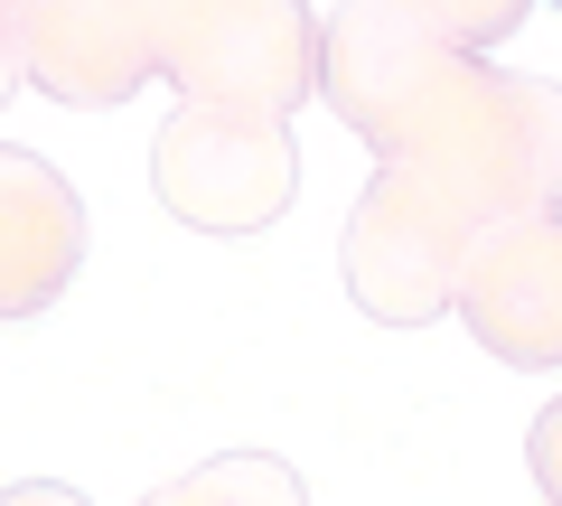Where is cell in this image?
I'll return each mask as SVG.
<instances>
[{"instance_id":"2","label":"cell","mask_w":562,"mask_h":506,"mask_svg":"<svg viewBox=\"0 0 562 506\" xmlns=\"http://www.w3.org/2000/svg\"><path fill=\"white\" fill-rule=\"evenodd\" d=\"M150 506H310V497L291 487V469H272V460L244 450V460H216V469H198V479H179Z\"/></svg>"},{"instance_id":"3","label":"cell","mask_w":562,"mask_h":506,"mask_svg":"<svg viewBox=\"0 0 562 506\" xmlns=\"http://www.w3.org/2000/svg\"><path fill=\"white\" fill-rule=\"evenodd\" d=\"M525 0H431V20L450 29V38H497V29H516Z\"/></svg>"},{"instance_id":"4","label":"cell","mask_w":562,"mask_h":506,"mask_svg":"<svg viewBox=\"0 0 562 506\" xmlns=\"http://www.w3.org/2000/svg\"><path fill=\"white\" fill-rule=\"evenodd\" d=\"M535 469H543V487L562 497V404L543 413V431H535Z\"/></svg>"},{"instance_id":"5","label":"cell","mask_w":562,"mask_h":506,"mask_svg":"<svg viewBox=\"0 0 562 506\" xmlns=\"http://www.w3.org/2000/svg\"><path fill=\"white\" fill-rule=\"evenodd\" d=\"M553 10H562V0H553Z\"/></svg>"},{"instance_id":"1","label":"cell","mask_w":562,"mask_h":506,"mask_svg":"<svg viewBox=\"0 0 562 506\" xmlns=\"http://www.w3.org/2000/svg\"><path fill=\"white\" fill-rule=\"evenodd\" d=\"M469 328H479L497 357L553 366L562 357V225H506L497 244H479V263L460 282Z\"/></svg>"}]
</instances>
